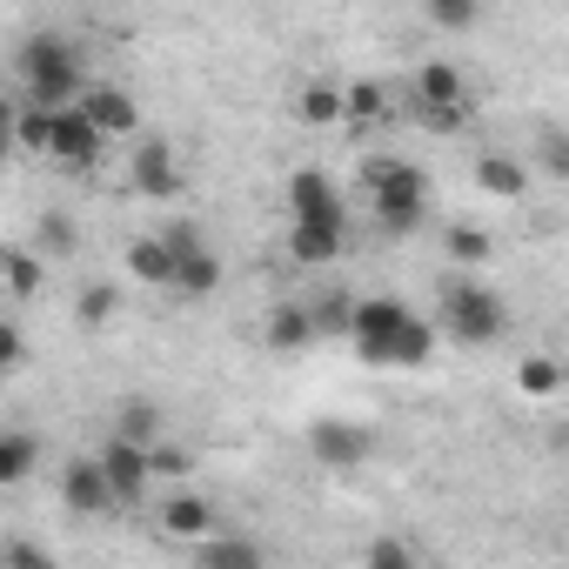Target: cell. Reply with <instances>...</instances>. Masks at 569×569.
Listing matches in <instances>:
<instances>
[{"instance_id":"6da1fadb","label":"cell","mask_w":569,"mask_h":569,"mask_svg":"<svg viewBox=\"0 0 569 569\" xmlns=\"http://www.w3.org/2000/svg\"><path fill=\"white\" fill-rule=\"evenodd\" d=\"M14 74H21V108H41V114L74 108L88 88V68H81L68 34H28L14 48Z\"/></svg>"},{"instance_id":"7a4b0ae2","label":"cell","mask_w":569,"mask_h":569,"mask_svg":"<svg viewBox=\"0 0 569 569\" xmlns=\"http://www.w3.org/2000/svg\"><path fill=\"white\" fill-rule=\"evenodd\" d=\"M362 188H369V208L389 234H416L422 214H429V174L416 161H396V154H369L362 161Z\"/></svg>"},{"instance_id":"3957f363","label":"cell","mask_w":569,"mask_h":569,"mask_svg":"<svg viewBox=\"0 0 569 569\" xmlns=\"http://www.w3.org/2000/svg\"><path fill=\"white\" fill-rule=\"evenodd\" d=\"M442 329L456 342H469V349H489L509 329V302L496 289H482V281H449L442 289Z\"/></svg>"},{"instance_id":"277c9868","label":"cell","mask_w":569,"mask_h":569,"mask_svg":"<svg viewBox=\"0 0 569 569\" xmlns=\"http://www.w3.org/2000/svg\"><path fill=\"white\" fill-rule=\"evenodd\" d=\"M289 214H296V228H349V201L322 168L289 174Z\"/></svg>"},{"instance_id":"5b68a950","label":"cell","mask_w":569,"mask_h":569,"mask_svg":"<svg viewBox=\"0 0 569 569\" xmlns=\"http://www.w3.org/2000/svg\"><path fill=\"white\" fill-rule=\"evenodd\" d=\"M309 456L322 469H362L376 456V429L342 422V416H322V422H309Z\"/></svg>"},{"instance_id":"8992f818","label":"cell","mask_w":569,"mask_h":569,"mask_svg":"<svg viewBox=\"0 0 569 569\" xmlns=\"http://www.w3.org/2000/svg\"><path fill=\"white\" fill-rule=\"evenodd\" d=\"M409 114H469V81L456 61H422L409 81Z\"/></svg>"},{"instance_id":"52a82bcc","label":"cell","mask_w":569,"mask_h":569,"mask_svg":"<svg viewBox=\"0 0 569 569\" xmlns=\"http://www.w3.org/2000/svg\"><path fill=\"white\" fill-rule=\"evenodd\" d=\"M74 108L88 114V128H94L101 141H121V134H141V101H134L128 88H114V81H88Z\"/></svg>"},{"instance_id":"ba28073f","label":"cell","mask_w":569,"mask_h":569,"mask_svg":"<svg viewBox=\"0 0 569 569\" xmlns=\"http://www.w3.org/2000/svg\"><path fill=\"white\" fill-rule=\"evenodd\" d=\"M48 154H54L61 168H74V174H94L101 154H108V141L88 128L81 108H61V114H54V134H48Z\"/></svg>"},{"instance_id":"9c48e42d","label":"cell","mask_w":569,"mask_h":569,"mask_svg":"<svg viewBox=\"0 0 569 569\" xmlns=\"http://www.w3.org/2000/svg\"><path fill=\"white\" fill-rule=\"evenodd\" d=\"M94 462H101V482H108L114 509H134V502L154 489V476H148V449H128V442L108 436V449H101Z\"/></svg>"},{"instance_id":"30bf717a","label":"cell","mask_w":569,"mask_h":569,"mask_svg":"<svg viewBox=\"0 0 569 569\" xmlns=\"http://www.w3.org/2000/svg\"><path fill=\"white\" fill-rule=\"evenodd\" d=\"M128 181H134L141 201H174V194H181V161H174V148L148 134V141L134 148V161H128Z\"/></svg>"},{"instance_id":"8fae6325","label":"cell","mask_w":569,"mask_h":569,"mask_svg":"<svg viewBox=\"0 0 569 569\" xmlns=\"http://www.w3.org/2000/svg\"><path fill=\"white\" fill-rule=\"evenodd\" d=\"M436 356V322H422V316H409L389 342H376L362 362H376V369H422Z\"/></svg>"},{"instance_id":"7c38bea8","label":"cell","mask_w":569,"mask_h":569,"mask_svg":"<svg viewBox=\"0 0 569 569\" xmlns=\"http://www.w3.org/2000/svg\"><path fill=\"white\" fill-rule=\"evenodd\" d=\"M61 502H68L74 516H108V509H114V496H108L94 456H74V462L61 469Z\"/></svg>"},{"instance_id":"4fadbf2b","label":"cell","mask_w":569,"mask_h":569,"mask_svg":"<svg viewBox=\"0 0 569 569\" xmlns=\"http://www.w3.org/2000/svg\"><path fill=\"white\" fill-rule=\"evenodd\" d=\"M161 529H168L174 542H201V536H214V502H208L201 489H174V496L161 502Z\"/></svg>"},{"instance_id":"5bb4252c","label":"cell","mask_w":569,"mask_h":569,"mask_svg":"<svg viewBox=\"0 0 569 569\" xmlns=\"http://www.w3.org/2000/svg\"><path fill=\"white\" fill-rule=\"evenodd\" d=\"M194 569H268V549L254 536H201L194 542Z\"/></svg>"},{"instance_id":"9a60e30c","label":"cell","mask_w":569,"mask_h":569,"mask_svg":"<svg viewBox=\"0 0 569 569\" xmlns=\"http://www.w3.org/2000/svg\"><path fill=\"white\" fill-rule=\"evenodd\" d=\"M261 336H268V349H274V356H302V349H316V322H309V309H302V302H274Z\"/></svg>"},{"instance_id":"2e32d148","label":"cell","mask_w":569,"mask_h":569,"mask_svg":"<svg viewBox=\"0 0 569 569\" xmlns=\"http://www.w3.org/2000/svg\"><path fill=\"white\" fill-rule=\"evenodd\" d=\"M476 188L496 201H522L529 194V168L516 154H476Z\"/></svg>"},{"instance_id":"e0dca14e","label":"cell","mask_w":569,"mask_h":569,"mask_svg":"<svg viewBox=\"0 0 569 569\" xmlns=\"http://www.w3.org/2000/svg\"><path fill=\"white\" fill-rule=\"evenodd\" d=\"M342 248H349V228H296L289 221V261L329 268V261H342Z\"/></svg>"},{"instance_id":"ac0fdd59","label":"cell","mask_w":569,"mask_h":569,"mask_svg":"<svg viewBox=\"0 0 569 569\" xmlns=\"http://www.w3.org/2000/svg\"><path fill=\"white\" fill-rule=\"evenodd\" d=\"M168 289H174V296H188V302L214 296V289H221V254H214V248H194V254H181Z\"/></svg>"},{"instance_id":"d6986e66","label":"cell","mask_w":569,"mask_h":569,"mask_svg":"<svg viewBox=\"0 0 569 569\" xmlns=\"http://www.w3.org/2000/svg\"><path fill=\"white\" fill-rule=\"evenodd\" d=\"M34 462H41V436L34 429H0V489L28 482Z\"/></svg>"},{"instance_id":"ffe728a7","label":"cell","mask_w":569,"mask_h":569,"mask_svg":"<svg viewBox=\"0 0 569 569\" xmlns=\"http://www.w3.org/2000/svg\"><path fill=\"white\" fill-rule=\"evenodd\" d=\"M108 436H114V442H128V449H154V442H161V409L134 396V402H121V409H114V429H108Z\"/></svg>"},{"instance_id":"44dd1931","label":"cell","mask_w":569,"mask_h":569,"mask_svg":"<svg viewBox=\"0 0 569 569\" xmlns=\"http://www.w3.org/2000/svg\"><path fill=\"white\" fill-rule=\"evenodd\" d=\"M0 281H8V296H41V281H48V268H41V254L34 248H14V241H0Z\"/></svg>"},{"instance_id":"7402d4cb","label":"cell","mask_w":569,"mask_h":569,"mask_svg":"<svg viewBox=\"0 0 569 569\" xmlns=\"http://www.w3.org/2000/svg\"><path fill=\"white\" fill-rule=\"evenodd\" d=\"M128 274L148 281V289H168V281H174V254L161 248V234H134L128 241Z\"/></svg>"},{"instance_id":"603a6c76","label":"cell","mask_w":569,"mask_h":569,"mask_svg":"<svg viewBox=\"0 0 569 569\" xmlns=\"http://www.w3.org/2000/svg\"><path fill=\"white\" fill-rule=\"evenodd\" d=\"M389 114H396V94H389L382 81L342 88V121H349V128H369V121H389Z\"/></svg>"},{"instance_id":"cb8c5ba5","label":"cell","mask_w":569,"mask_h":569,"mask_svg":"<svg viewBox=\"0 0 569 569\" xmlns=\"http://www.w3.org/2000/svg\"><path fill=\"white\" fill-rule=\"evenodd\" d=\"M296 121H302V128H336V121H342V88L309 81V88L296 94Z\"/></svg>"},{"instance_id":"d4e9b609","label":"cell","mask_w":569,"mask_h":569,"mask_svg":"<svg viewBox=\"0 0 569 569\" xmlns=\"http://www.w3.org/2000/svg\"><path fill=\"white\" fill-rule=\"evenodd\" d=\"M74 316H81V329H114V316H121V289H114V281H88L81 302H74Z\"/></svg>"},{"instance_id":"484cf974","label":"cell","mask_w":569,"mask_h":569,"mask_svg":"<svg viewBox=\"0 0 569 569\" xmlns=\"http://www.w3.org/2000/svg\"><path fill=\"white\" fill-rule=\"evenodd\" d=\"M516 389L536 396V402H549V396L562 389V362H556V356H522V362H516Z\"/></svg>"},{"instance_id":"4316f807","label":"cell","mask_w":569,"mask_h":569,"mask_svg":"<svg viewBox=\"0 0 569 569\" xmlns=\"http://www.w3.org/2000/svg\"><path fill=\"white\" fill-rule=\"evenodd\" d=\"M74 241H81V234H74V214L48 208V214L34 221V254H41V261H48V254H74Z\"/></svg>"},{"instance_id":"83f0119b","label":"cell","mask_w":569,"mask_h":569,"mask_svg":"<svg viewBox=\"0 0 569 569\" xmlns=\"http://www.w3.org/2000/svg\"><path fill=\"white\" fill-rule=\"evenodd\" d=\"M302 309H309V322H316V342H322V336H349V309H356V296L329 289V296H316V302H302Z\"/></svg>"},{"instance_id":"f1b7e54d","label":"cell","mask_w":569,"mask_h":569,"mask_svg":"<svg viewBox=\"0 0 569 569\" xmlns=\"http://www.w3.org/2000/svg\"><path fill=\"white\" fill-rule=\"evenodd\" d=\"M442 248H449V254H456V261H462V268H482V261H489V248H496V241H489V234H482V228H469V221H456V228H449V234H442Z\"/></svg>"},{"instance_id":"f546056e","label":"cell","mask_w":569,"mask_h":569,"mask_svg":"<svg viewBox=\"0 0 569 569\" xmlns=\"http://www.w3.org/2000/svg\"><path fill=\"white\" fill-rule=\"evenodd\" d=\"M48 134H54V114H41V108H21V114H14V148L48 154Z\"/></svg>"},{"instance_id":"4dcf8cb0","label":"cell","mask_w":569,"mask_h":569,"mask_svg":"<svg viewBox=\"0 0 569 569\" xmlns=\"http://www.w3.org/2000/svg\"><path fill=\"white\" fill-rule=\"evenodd\" d=\"M148 476H154V482H181V476H194V456L174 449V442H154V449H148Z\"/></svg>"},{"instance_id":"1f68e13d","label":"cell","mask_w":569,"mask_h":569,"mask_svg":"<svg viewBox=\"0 0 569 569\" xmlns=\"http://www.w3.org/2000/svg\"><path fill=\"white\" fill-rule=\"evenodd\" d=\"M362 569H422V562H416V549L402 536H376L369 556H362Z\"/></svg>"},{"instance_id":"d6a6232c","label":"cell","mask_w":569,"mask_h":569,"mask_svg":"<svg viewBox=\"0 0 569 569\" xmlns=\"http://www.w3.org/2000/svg\"><path fill=\"white\" fill-rule=\"evenodd\" d=\"M429 21L449 28V34H469L482 21V8H476V0H429Z\"/></svg>"},{"instance_id":"836d02e7","label":"cell","mask_w":569,"mask_h":569,"mask_svg":"<svg viewBox=\"0 0 569 569\" xmlns=\"http://www.w3.org/2000/svg\"><path fill=\"white\" fill-rule=\"evenodd\" d=\"M0 569H61V562H54L41 542H28V536H21V542H8V549H0Z\"/></svg>"},{"instance_id":"e575fe53","label":"cell","mask_w":569,"mask_h":569,"mask_svg":"<svg viewBox=\"0 0 569 569\" xmlns=\"http://www.w3.org/2000/svg\"><path fill=\"white\" fill-rule=\"evenodd\" d=\"M21 362H28V336H21V322H0V376L21 369Z\"/></svg>"},{"instance_id":"d590c367","label":"cell","mask_w":569,"mask_h":569,"mask_svg":"<svg viewBox=\"0 0 569 569\" xmlns=\"http://www.w3.org/2000/svg\"><path fill=\"white\" fill-rule=\"evenodd\" d=\"M536 161H542L549 174H569V141H562V128H549V134H542V148H536Z\"/></svg>"},{"instance_id":"8d00e7d4","label":"cell","mask_w":569,"mask_h":569,"mask_svg":"<svg viewBox=\"0 0 569 569\" xmlns=\"http://www.w3.org/2000/svg\"><path fill=\"white\" fill-rule=\"evenodd\" d=\"M14 114H21V101H14V94H0V134H14Z\"/></svg>"},{"instance_id":"74e56055","label":"cell","mask_w":569,"mask_h":569,"mask_svg":"<svg viewBox=\"0 0 569 569\" xmlns=\"http://www.w3.org/2000/svg\"><path fill=\"white\" fill-rule=\"evenodd\" d=\"M8 154H14V134H0V168H8Z\"/></svg>"}]
</instances>
